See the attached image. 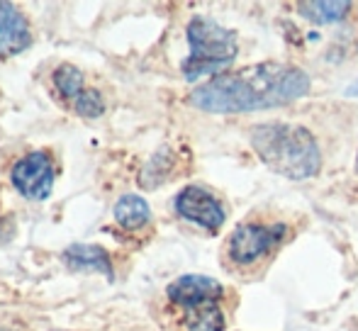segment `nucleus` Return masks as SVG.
I'll use <instances>...</instances> for the list:
<instances>
[{"label":"nucleus","mask_w":358,"mask_h":331,"mask_svg":"<svg viewBox=\"0 0 358 331\" xmlns=\"http://www.w3.org/2000/svg\"><path fill=\"white\" fill-rule=\"evenodd\" d=\"M310 93V76L302 68L264 61L239 71L220 73L190 93V103L203 112L239 115L280 108Z\"/></svg>","instance_id":"nucleus-1"},{"label":"nucleus","mask_w":358,"mask_h":331,"mask_svg":"<svg viewBox=\"0 0 358 331\" xmlns=\"http://www.w3.org/2000/svg\"><path fill=\"white\" fill-rule=\"evenodd\" d=\"M256 156L273 173L290 180H305L320 173V144L310 129L287 122H264L251 129Z\"/></svg>","instance_id":"nucleus-2"},{"label":"nucleus","mask_w":358,"mask_h":331,"mask_svg":"<svg viewBox=\"0 0 358 331\" xmlns=\"http://www.w3.org/2000/svg\"><path fill=\"white\" fill-rule=\"evenodd\" d=\"M188 44L190 57L183 61V76L188 81H198L200 76H208L227 64L234 61L239 52L236 32L222 27L213 17H193L188 24Z\"/></svg>","instance_id":"nucleus-3"},{"label":"nucleus","mask_w":358,"mask_h":331,"mask_svg":"<svg viewBox=\"0 0 358 331\" xmlns=\"http://www.w3.org/2000/svg\"><path fill=\"white\" fill-rule=\"evenodd\" d=\"M285 227L283 224H273V227H264V224H241L231 232L229 237V258L239 265L256 263L264 258L278 242L283 239Z\"/></svg>","instance_id":"nucleus-4"},{"label":"nucleus","mask_w":358,"mask_h":331,"mask_svg":"<svg viewBox=\"0 0 358 331\" xmlns=\"http://www.w3.org/2000/svg\"><path fill=\"white\" fill-rule=\"evenodd\" d=\"M10 180L27 200H47L54 188V161L47 152H29L13 166Z\"/></svg>","instance_id":"nucleus-5"},{"label":"nucleus","mask_w":358,"mask_h":331,"mask_svg":"<svg viewBox=\"0 0 358 331\" xmlns=\"http://www.w3.org/2000/svg\"><path fill=\"white\" fill-rule=\"evenodd\" d=\"M176 212L205 229H220L224 224L222 203L208 188H200V185H188V188L180 190L178 198H176Z\"/></svg>","instance_id":"nucleus-6"},{"label":"nucleus","mask_w":358,"mask_h":331,"mask_svg":"<svg viewBox=\"0 0 358 331\" xmlns=\"http://www.w3.org/2000/svg\"><path fill=\"white\" fill-rule=\"evenodd\" d=\"M169 300L185 309H195L200 304L217 302L222 297V285L208 275H183L169 285Z\"/></svg>","instance_id":"nucleus-7"},{"label":"nucleus","mask_w":358,"mask_h":331,"mask_svg":"<svg viewBox=\"0 0 358 331\" xmlns=\"http://www.w3.org/2000/svg\"><path fill=\"white\" fill-rule=\"evenodd\" d=\"M32 44V29L20 8L13 3H0V57L22 54Z\"/></svg>","instance_id":"nucleus-8"},{"label":"nucleus","mask_w":358,"mask_h":331,"mask_svg":"<svg viewBox=\"0 0 358 331\" xmlns=\"http://www.w3.org/2000/svg\"><path fill=\"white\" fill-rule=\"evenodd\" d=\"M64 260L73 270H95V273H103L108 280L115 278L113 260H110L108 251L98 244H73L64 251Z\"/></svg>","instance_id":"nucleus-9"},{"label":"nucleus","mask_w":358,"mask_h":331,"mask_svg":"<svg viewBox=\"0 0 358 331\" xmlns=\"http://www.w3.org/2000/svg\"><path fill=\"white\" fill-rule=\"evenodd\" d=\"M149 219H151V209L142 195L127 193L115 203V222L122 229H127V232L146 227Z\"/></svg>","instance_id":"nucleus-10"},{"label":"nucleus","mask_w":358,"mask_h":331,"mask_svg":"<svg viewBox=\"0 0 358 331\" xmlns=\"http://www.w3.org/2000/svg\"><path fill=\"white\" fill-rule=\"evenodd\" d=\"M351 10V3L346 0H307V3H297V13L305 20L317 24H331L346 17Z\"/></svg>","instance_id":"nucleus-11"},{"label":"nucleus","mask_w":358,"mask_h":331,"mask_svg":"<svg viewBox=\"0 0 358 331\" xmlns=\"http://www.w3.org/2000/svg\"><path fill=\"white\" fill-rule=\"evenodd\" d=\"M185 327H188V331H222L224 329V314H222L217 302L200 304L195 309H188Z\"/></svg>","instance_id":"nucleus-12"},{"label":"nucleus","mask_w":358,"mask_h":331,"mask_svg":"<svg viewBox=\"0 0 358 331\" xmlns=\"http://www.w3.org/2000/svg\"><path fill=\"white\" fill-rule=\"evenodd\" d=\"M54 85H57L59 93H62L64 98L76 100L80 93H83V73H80L76 66L64 64V66H59L57 71H54Z\"/></svg>","instance_id":"nucleus-13"},{"label":"nucleus","mask_w":358,"mask_h":331,"mask_svg":"<svg viewBox=\"0 0 358 331\" xmlns=\"http://www.w3.org/2000/svg\"><path fill=\"white\" fill-rule=\"evenodd\" d=\"M73 105H76V112H78L80 117H100L105 110V103H103V98H100L98 90H83V93L73 100Z\"/></svg>","instance_id":"nucleus-14"},{"label":"nucleus","mask_w":358,"mask_h":331,"mask_svg":"<svg viewBox=\"0 0 358 331\" xmlns=\"http://www.w3.org/2000/svg\"><path fill=\"white\" fill-rule=\"evenodd\" d=\"M346 98H358V78L346 88Z\"/></svg>","instance_id":"nucleus-15"},{"label":"nucleus","mask_w":358,"mask_h":331,"mask_svg":"<svg viewBox=\"0 0 358 331\" xmlns=\"http://www.w3.org/2000/svg\"><path fill=\"white\" fill-rule=\"evenodd\" d=\"M356 170H358V156H356Z\"/></svg>","instance_id":"nucleus-16"}]
</instances>
